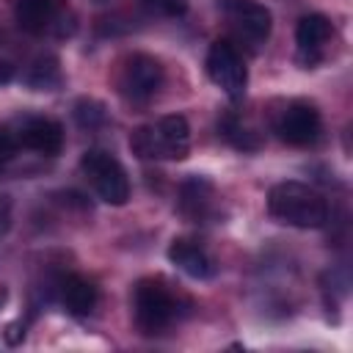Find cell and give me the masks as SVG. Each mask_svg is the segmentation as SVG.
I'll return each mask as SVG.
<instances>
[{"label": "cell", "mask_w": 353, "mask_h": 353, "mask_svg": "<svg viewBox=\"0 0 353 353\" xmlns=\"http://www.w3.org/2000/svg\"><path fill=\"white\" fill-rule=\"evenodd\" d=\"M218 8L226 14V19L232 22V28L240 36L251 39L254 44L268 41L270 28H273V17L262 3H256V0H218Z\"/></svg>", "instance_id": "ba28073f"}, {"label": "cell", "mask_w": 353, "mask_h": 353, "mask_svg": "<svg viewBox=\"0 0 353 353\" xmlns=\"http://www.w3.org/2000/svg\"><path fill=\"white\" fill-rule=\"evenodd\" d=\"M168 259L182 270V273H188L190 279H199V281H204V279H212L215 276V262H212V256L201 248V245H196L193 240H174L171 245H168Z\"/></svg>", "instance_id": "7c38bea8"}, {"label": "cell", "mask_w": 353, "mask_h": 353, "mask_svg": "<svg viewBox=\"0 0 353 353\" xmlns=\"http://www.w3.org/2000/svg\"><path fill=\"white\" fill-rule=\"evenodd\" d=\"M268 212L279 223L298 226V229H320L328 221V204L325 199L295 179L279 182L268 193Z\"/></svg>", "instance_id": "6da1fadb"}, {"label": "cell", "mask_w": 353, "mask_h": 353, "mask_svg": "<svg viewBox=\"0 0 353 353\" xmlns=\"http://www.w3.org/2000/svg\"><path fill=\"white\" fill-rule=\"evenodd\" d=\"M163 63L146 52H135L132 58H127L121 77H119V88L127 99L132 102H146L152 99L160 85H163Z\"/></svg>", "instance_id": "8992f818"}, {"label": "cell", "mask_w": 353, "mask_h": 353, "mask_svg": "<svg viewBox=\"0 0 353 353\" xmlns=\"http://www.w3.org/2000/svg\"><path fill=\"white\" fill-rule=\"evenodd\" d=\"M221 132H223V138H226L234 149H243V152H256L259 143H262L256 132L245 130V127H243L240 121H234V119H226L223 127H221Z\"/></svg>", "instance_id": "e0dca14e"}, {"label": "cell", "mask_w": 353, "mask_h": 353, "mask_svg": "<svg viewBox=\"0 0 353 353\" xmlns=\"http://www.w3.org/2000/svg\"><path fill=\"white\" fill-rule=\"evenodd\" d=\"M19 149V141H17V132H8L6 127H0V163L3 160H11Z\"/></svg>", "instance_id": "ac0fdd59"}, {"label": "cell", "mask_w": 353, "mask_h": 353, "mask_svg": "<svg viewBox=\"0 0 353 353\" xmlns=\"http://www.w3.org/2000/svg\"><path fill=\"white\" fill-rule=\"evenodd\" d=\"M3 339H6V345H11V347L22 345V342H25V323H22V320L8 323L6 331H3Z\"/></svg>", "instance_id": "ffe728a7"}, {"label": "cell", "mask_w": 353, "mask_h": 353, "mask_svg": "<svg viewBox=\"0 0 353 353\" xmlns=\"http://www.w3.org/2000/svg\"><path fill=\"white\" fill-rule=\"evenodd\" d=\"M61 8H63L61 0H17L14 3V17H17V25L25 33L41 36L52 28Z\"/></svg>", "instance_id": "4fadbf2b"}, {"label": "cell", "mask_w": 353, "mask_h": 353, "mask_svg": "<svg viewBox=\"0 0 353 353\" xmlns=\"http://www.w3.org/2000/svg\"><path fill=\"white\" fill-rule=\"evenodd\" d=\"M14 74H17L14 63H8V61H0V85L11 83V80H14Z\"/></svg>", "instance_id": "7402d4cb"}, {"label": "cell", "mask_w": 353, "mask_h": 353, "mask_svg": "<svg viewBox=\"0 0 353 353\" xmlns=\"http://www.w3.org/2000/svg\"><path fill=\"white\" fill-rule=\"evenodd\" d=\"M334 36V25L325 14H306L298 19L295 28V44H298V61L312 66L323 58L325 41Z\"/></svg>", "instance_id": "9c48e42d"}, {"label": "cell", "mask_w": 353, "mask_h": 353, "mask_svg": "<svg viewBox=\"0 0 353 353\" xmlns=\"http://www.w3.org/2000/svg\"><path fill=\"white\" fill-rule=\"evenodd\" d=\"M132 309H135V325L141 328V334L154 336V334H163L176 320L179 301L163 281L143 279L132 292Z\"/></svg>", "instance_id": "3957f363"}, {"label": "cell", "mask_w": 353, "mask_h": 353, "mask_svg": "<svg viewBox=\"0 0 353 353\" xmlns=\"http://www.w3.org/2000/svg\"><path fill=\"white\" fill-rule=\"evenodd\" d=\"M72 116H74L77 127H83V130H97V127H102V124H105L108 110H105V105H102L99 99L83 97V99H77V102H74Z\"/></svg>", "instance_id": "2e32d148"}, {"label": "cell", "mask_w": 353, "mask_h": 353, "mask_svg": "<svg viewBox=\"0 0 353 353\" xmlns=\"http://www.w3.org/2000/svg\"><path fill=\"white\" fill-rule=\"evenodd\" d=\"M19 146L33 149L39 154H58L63 146V127L55 119L47 116H30L22 121L19 132H17Z\"/></svg>", "instance_id": "30bf717a"}, {"label": "cell", "mask_w": 353, "mask_h": 353, "mask_svg": "<svg viewBox=\"0 0 353 353\" xmlns=\"http://www.w3.org/2000/svg\"><path fill=\"white\" fill-rule=\"evenodd\" d=\"M207 74L210 80L232 99V102H240L245 97V85H248V69H245V61L243 55L223 39L212 41L210 50H207Z\"/></svg>", "instance_id": "5b68a950"}, {"label": "cell", "mask_w": 353, "mask_h": 353, "mask_svg": "<svg viewBox=\"0 0 353 353\" xmlns=\"http://www.w3.org/2000/svg\"><path fill=\"white\" fill-rule=\"evenodd\" d=\"M97 298H99V292L88 279H83V276L61 279V303L69 314H74V317L91 314L97 306Z\"/></svg>", "instance_id": "5bb4252c"}, {"label": "cell", "mask_w": 353, "mask_h": 353, "mask_svg": "<svg viewBox=\"0 0 353 353\" xmlns=\"http://www.w3.org/2000/svg\"><path fill=\"white\" fill-rule=\"evenodd\" d=\"M215 188L207 176H188L179 188V212L190 221H204L212 215Z\"/></svg>", "instance_id": "8fae6325"}, {"label": "cell", "mask_w": 353, "mask_h": 353, "mask_svg": "<svg viewBox=\"0 0 353 353\" xmlns=\"http://www.w3.org/2000/svg\"><path fill=\"white\" fill-rule=\"evenodd\" d=\"M152 6L165 17H182L188 11V0H152Z\"/></svg>", "instance_id": "d6986e66"}, {"label": "cell", "mask_w": 353, "mask_h": 353, "mask_svg": "<svg viewBox=\"0 0 353 353\" xmlns=\"http://www.w3.org/2000/svg\"><path fill=\"white\" fill-rule=\"evenodd\" d=\"M130 149L146 160H185L190 152V124L179 113L163 116L157 124L138 127L130 138Z\"/></svg>", "instance_id": "7a4b0ae2"}, {"label": "cell", "mask_w": 353, "mask_h": 353, "mask_svg": "<svg viewBox=\"0 0 353 353\" xmlns=\"http://www.w3.org/2000/svg\"><path fill=\"white\" fill-rule=\"evenodd\" d=\"M276 132L290 146H312L323 132L320 110L309 102H290L276 121Z\"/></svg>", "instance_id": "52a82bcc"}, {"label": "cell", "mask_w": 353, "mask_h": 353, "mask_svg": "<svg viewBox=\"0 0 353 353\" xmlns=\"http://www.w3.org/2000/svg\"><path fill=\"white\" fill-rule=\"evenodd\" d=\"M80 171L88 176L94 193L105 204H113V207L127 204V199H130V179H127L124 165L110 152H105V149H88V152H83Z\"/></svg>", "instance_id": "277c9868"}, {"label": "cell", "mask_w": 353, "mask_h": 353, "mask_svg": "<svg viewBox=\"0 0 353 353\" xmlns=\"http://www.w3.org/2000/svg\"><path fill=\"white\" fill-rule=\"evenodd\" d=\"M6 301H8V290H6L3 284H0V309L6 306Z\"/></svg>", "instance_id": "603a6c76"}, {"label": "cell", "mask_w": 353, "mask_h": 353, "mask_svg": "<svg viewBox=\"0 0 353 353\" xmlns=\"http://www.w3.org/2000/svg\"><path fill=\"white\" fill-rule=\"evenodd\" d=\"M25 85L30 91H55L61 85V63L55 55H39L28 72H25Z\"/></svg>", "instance_id": "9a60e30c"}, {"label": "cell", "mask_w": 353, "mask_h": 353, "mask_svg": "<svg viewBox=\"0 0 353 353\" xmlns=\"http://www.w3.org/2000/svg\"><path fill=\"white\" fill-rule=\"evenodd\" d=\"M11 207H14L11 196L8 193H0V237H6L8 229H11Z\"/></svg>", "instance_id": "44dd1931"}, {"label": "cell", "mask_w": 353, "mask_h": 353, "mask_svg": "<svg viewBox=\"0 0 353 353\" xmlns=\"http://www.w3.org/2000/svg\"><path fill=\"white\" fill-rule=\"evenodd\" d=\"M0 176H3V163H0Z\"/></svg>", "instance_id": "cb8c5ba5"}]
</instances>
